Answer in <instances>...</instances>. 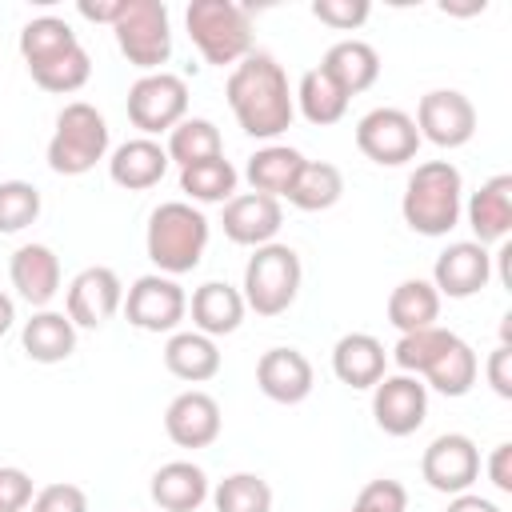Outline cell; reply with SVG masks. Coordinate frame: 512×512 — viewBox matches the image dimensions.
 I'll list each match as a JSON object with an SVG mask.
<instances>
[{
    "label": "cell",
    "instance_id": "cell-43",
    "mask_svg": "<svg viewBox=\"0 0 512 512\" xmlns=\"http://www.w3.org/2000/svg\"><path fill=\"white\" fill-rule=\"evenodd\" d=\"M32 496V476L24 468H0V512H24Z\"/></svg>",
    "mask_w": 512,
    "mask_h": 512
},
{
    "label": "cell",
    "instance_id": "cell-28",
    "mask_svg": "<svg viewBox=\"0 0 512 512\" xmlns=\"http://www.w3.org/2000/svg\"><path fill=\"white\" fill-rule=\"evenodd\" d=\"M304 168V152L288 148V144H268L260 152L248 156V168H244V180L252 184V192H264L272 200H284L292 180L300 176Z\"/></svg>",
    "mask_w": 512,
    "mask_h": 512
},
{
    "label": "cell",
    "instance_id": "cell-39",
    "mask_svg": "<svg viewBox=\"0 0 512 512\" xmlns=\"http://www.w3.org/2000/svg\"><path fill=\"white\" fill-rule=\"evenodd\" d=\"M40 216V188L28 180H0V232H24Z\"/></svg>",
    "mask_w": 512,
    "mask_h": 512
},
{
    "label": "cell",
    "instance_id": "cell-2",
    "mask_svg": "<svg viewBox=\"0 0 512 512\" xmlns=\"http://www.w3.org/2000/svg\"><path fill=\"white\" fill-rule=\"evenodd\" d=\"M464 212V176L452 160H424L412 168L400 216L420 236H448Z\"/></svg>",
    "mask_w": 512,
    "mask_h": 512
},
{
    "label": "cell",
    "instance_id": "cell-47",
    "mask_svg": "<svg viewBox=\"0 0 512 512\" xmlns=\"http://www.w3.org/2000/svg\"><path fill=\"white\" fill-rule=\"evenodd\" d=\"M448 512H500V508H496L492 500L476 496V492H460V496L448 500Z\"/></svg>",
    "mask_w": 512,
    "mask_h": 512
},
{
    "label": "cell",
    "instance_id": "cell-26",
    "mask_svg": "<svg viewBox=\"0 0 512 512\" xmlns=\"http://www.w3.org/2000/svg\"><path fill=\"white\" fill-rule=\"evenodd\" d=\"M20 344H24V356L28 360H36V364H60V360H68L76 352V324L64 312L40 308V312H32V320H24Z\"/></svg>",
    "mask_w": 512,
    "mask_h": 512
},
{
    "label": "cell",
    "instance_id": "cell-13",
    "mask_svg": "<svg viewBox=\"0 0 512 512\" xmlns=\"http://www.w3.org/2000/svg\"><path fill=\"white\" fill-rule=\"evenodd\" d=\"M124 304V284L112 268L104 264H92L84 272L72 276L68 284V296H64V316L76 324V328H104Z\"/></svg>",
    "mask_w": 512,
    "mask_h": 512
},
{
    "label": "cell",
    "instance_id": "cell-4",
    "mask_svg": "<svg viewBox=\"0 0 512 512\" xmlns=\"http://www.w3.org/2000/svg\"><path fill=\"white\" fill-rule=\"evenodd\" d=\"M184 24H188V36L200 48L204 64L236 68L252 52L248 8H240L232 0H192L188 12H184Z\"/></svg>",
    "mask_w": 512,
    "mask_h": 512
},
{
    "label": "cell",
    "instance_id": "cell-34",
    "mask_svg": "<svg viewBox=\"0 0 512 512\" xmlns=\"http://www.w3.org/2000/svg\"><path fill=\"white\" fill-rule=\"evenodd\" d=\"M76 44H80L76 32H72L68 20H60V16H36V20H28V24L20 28V56H24L28 68L48 64V60L64 56V52L76 48Z\"/></svg>",
    "mask_w": 512,
    "mask_h": 512
},
{
    "label": "cell",
    "instance_id": "cell-46",
    "mask_svg": "<svg viewBox=\"0 0 512 512\" xmlns=\"http://www.w3.org/2000/svg\"><path fill=\"white\" fill-rule=\"evenodd\" d=\"M80 8V16L84 20H92V24H116V16H120V8H124V0H80L76 4Z\"/></svg>",
    "mask_w": 512,
    "mask_h": 512
},
{
    "label": "cell",
    "instance_id": "cell-40",
    "mask_svg": "<svg viewBox=\"0 0 512 512\" xmlns=\"http://www.w3.org/2000/svg\"><path fill=\"white\" fill-rule=\"evenodd\" d=\"M348 512H408V492L400 480L380 476V480H368L360 488V496L352 500Z\"/></svg>",
    "mask_w": 512,
    "mask_h": 512
},
{
    "label": "cell",
    "instance_id": "cell-35",
    "mask_svg": "<svg viewBox=\"0 0 512 512\" xmlns=\"http://www.w3.org/2000/svg\"><path fill=\"white\" fill-rule=\"evenodd\" d=\"M236 184H240V172L224 156L180 168V192H188V200H200V204H228L236 196Z\"/></svg>",
    "mask_w": 512,
    "mask_h": 512
},
{
    "label": "cell",
    "instance_id": "cell-38",
    "mask_svg": "<svg viewBox=\"0 0 512 512\" xmlns=\"http://www.w3.org/2000/svg\"><path fill=\"white\" fill-rule=\"evenodd\" d=\"M452 336H456V332H448V328H440V324L420 328V332H404V336L396 340V348H392V360H396L400 372H408V376H424L428 364L448 348Z\"/></svg>",
    "mask_w": 512,
    "mask_h": 512
},
{
    "label": "cell",
    "instance_id": "cell-8",
    "mask_svg": "<svg viewBox=\"0 0 512 512\" xmlns=\"http://www.w3.org/2000/svg\"><path fill=\"white\" fill-rule=\"evenodd\" d=\"M128 120L140 128V136L172 132L188 116V84L176 72H148L128 88Z\"/></svg>",
    "mask_w": 512,
    "mask_h": 512
},
{
    "label": "cell",
    "instance_id": "cell-11",
    "mask_svg": "<svg viewBox=\"0 0 512 512\" xmlns=\"http://www.w3.org/2000/svg\"><path fill=\"white\" fill-rule=\"evenodd\" d=\"M120 308H124L128 324L140 332H176L180 320L188 316V296L172 276L148 272L128 288Z\"/></svg>",
    "mask_w": 512,
    "mask_h": 512
},
{
    "label": "cell",
    "instance_id": "cell-19",
    "mask_svg": "<svg viewBox=\"0 0 512 512\" xmlns=\"http://www.w3.org/2000/svg\"><path fill=\"white\" fill-rule=\"evenodd\" d=\"M464 216H468V228L476 232V244H504L508 232H512V176L500 172L492 180H484L468 204H464Z\"/></svg>",
    "mask_w": 512,
    "mask_h": 512
},
{
    "label": "cell",
    "instance_id": "cell-49",
    "mask_svg": "<svg viewBox=\"0 0 512 512\" xmlns=\"http://www.w3.org/2000/svg\"><path fill=\"white\" fill-rule=\"evenodd\" d=\"M500 344H512V312L500 316Z\"/></svg>",
    "mask_w": 512,
    "mask_h": 512
},
{
    "label": "cell",
    "instance_id": "cell-25",
    "mask_svg": "<svg viewBox=\"0 0 512 512\" xmlns=\"http://www.w3.org/2000/svg\"><path fill=\"white\" fill-rule=\"evenodd\" d=\"M192 324H196V332H204V336H232L236 328H240V320H244V296H240V288H232V284H224V280H208V284H200L196 292H192Z\"/></svg>",
    "mask_w": 512,
    "mask_h": 512
},
{
    "label": "cell",
    "instance_id": "cell-10",
    "mask_svg": "<svg viewBox=\"0 0 512 512\" xmlns=\"http://www.w3.org/2000/svg\"><path fill=\"white\" fill-rule=\"evenodd\" d=\"M420 476L432 492L444 496H460L480 480V448L472 436L464 432H444L436 436L424 456H420Z\"/></svg>",
    "mask_w": 512,
    "mask_h": 512
},
{
    "label": "cell",
    "instance_id": "cell-3",
    "mask_svg": "<svg viewBox=\"0 0 512 512\" xmlns=\"http://www.w3.org/2000/svg\"><path fill=\"white\" fill-rule=\"evenodd\" d=\"M208 232L212 228H208V216L200 208H192L188 200H164L148 216V232H144L148 260L160 268V276L176 280L204 260Z\"/></svg>",
    "mask_w": 512,
    "mask_h": 512
},
{
    "label": "cell",
    "instance_id": "cell-18",
    "mask_svg": "<svg viewBox=\"0 0 512 512\" xmlns=\"http://www.w3.org/2000/svg\"><path fill=\"white\" fill-rule=\"evenodd\" d=\"M312 384H316V372H312V360L300 348H268L256 360V388L276 404L308 400Z\"/></svg>",
    "mask_w": 512,
    "mask_h": 512
},
{
    "label": "cell",
    "instance_id": "cell-23",
    "mask_svg": "<svg viewBox=\"0 0 512 512\" xmlns=\"http://www.w3.org/2000/svg\"><path fill=\"white\" fill-rule=\"evenodd\" d=\"M384 368H388V352L368 332H348L332 348V372L348 388H376L384 380Z\"/></svg>",
    "mask_w": 512,
    "mask_h": 512
},
{
    "label": "cell",
    "instance_id": "cell-22",
    "mask_svg": "<svg viewBox=\"0 0 512 512\" xmlns=\"http://www.w3.org/2000/svg\"><path fill=\"white\" fill-rule=\"evenodd\" d=\"M168 172V152L164 144L148 140V136H136V140H124L112 156H108V176L112 184L128 188V192H144V188H156Z\"/></svg>",
    "mask_w": 512,
    "mask_h": 512
},
{
    "label": "cell",
    "instance_id": "cell-45",
    "mask_svg": "<svg viewBox=\"0 0 512 512\" xmlns=\"http://www.w3.org/2000/svg\"><path fill=\"white\" fill-rule=\"evenodd\" d=\"M488 480H492L496 492H504V496L512 492V444L508 440L492 448V456H488Z\"/></svg>",
    "mask_w": 512,
    "mask_h": 512
},
{
    "label": "cell",
    "instance_id": "cell-12",
    "mask_svg": "<svg viewBox=\"0 0 512 512\" xmlns=\"http://www.w3.org/2000/svg\"><path fill=\"white\" fill-rule=\"evenodd\" d=\"M416 132L436 148H460L476 136V108L456 88H432L416 104Z\"/></svg>",
    "mask_w": 512,
    "mask_h": 512
},
{
    "label": "cell",
    "instance_id": "cell-41",
    "mask_svg": "<svg viewBox=\"0 0 512 512\" xmlns=\"http://www.w3.org/2000/svg\"><path fill=\"white\" fill-rule=\"evenodd\" d=\"M368 0H312V16L336 32H352L368 20Z\"/></svg>",
    "mask_w": 512,
    "mask_h": 512
},
{
    "label": "cell",
    "instance_id": "cell-1",
    "mask_svg": "<svg viewBox=\"0 0 512 512\" xmlns=\"http://www.w3.org/2000/svg\"><path fill=\"white\" fill-rule=\"evenodd\" d=\"M224 96H228L236 124L252 140H276L296 120V100H292L288 76L276 64V56H268V52H248L228 72Z\"/></svg>",
    "mask_w": 512,
    "mask_h": 512
},
{
    "label": "cell",
    "instance_id": "cell-5",
    "mask_svg": "<svg viewBox=\"0 0 512 512\" xmlns=\"http://www.w3.org/2000/svg\"><path fill=\"white\" fill-rule=\"evenodd\" d=\"M300 280H304V268H300L296 248L276 244V240L260 244V248H252L248 264H244V284H240L244 308H252L256 316H280L296 304Z\"/></svg>",
    "mask_w": 512,
    "mask_h": 512
},
{
    "label": "cell",
    "instance_id": "cell-14",
    "mask_svg": "<svg viewBox=\"0 0 512 512\" xmlns=\"http://www.w3.org/2000/svg\"><path fill=\"white\" fill-rule=\"evenodd\" d=\"M372 416H376V428L388 432V436H412L424 416H428V388L420 376H408V372H396V376H384L376 388H372Z\"/></svg>",
    "mask_w": 512,
    "mask_h": 512
},
{
    "label": "cell",
    "instance_id": "cell-16",
    "mask_svg": "<svg viewBox=\"0 0 512 512\" xmlns=\"http://www.w3.org/2000/svg\"><path fill=\"white\" fill-rule=\"evenodd\" d=\"M220 424H224V416H220L216 396H208V392H200V388L180 392V396L164 408V432H168V440H172L176 448H192V452H196V448L216 444Z\"/></svg>",
    "mask_w": 512,
    "mask_h": 512
},
{
    "label": "cell",
    "instance_id": "cell-30",
    "mask_svg": "<svg viewBox=\"0 0 512 512\" xmlns=\"http://www.w3.org/2000/svg\"><path fill=\"white\" fill-rule=\"evenodd\" d=\"M292 100H296L300 116H304L308 124H316V128H328V124L344 120V112H348V96L336 88V80H332L320 64H316V68H308V72L300 76V84H296Z\"/></svg>",
    "mask_w": 512,
    "mask_h": 512
},
{
    "label": "cell",
    "instance_id": "cell-6",
    "mask_svg": "<svg viewBox=\"0 0 512 512\" xmlns=\"http://www.w3.org/2000/svg\"><path fill=\"white\" fill-rule=\"evenodd\" d=\"M108 156V120L88 104L72 100L56 116V132L48 140V168L56 176H84Z\"/></svg>",
    "mask_w": 512,
    "mask_h": 512
},
{
    "label": "cell",
    "instance_id": "cell-17",
    "mask_svg": "<svg viewBox=\"0 0 512 512\" xmlns=\"http://www.w3.org/2000/svg\"><path fill=\"white\" fill-rule=\"evenodd\" d=\"M224 236L232 244H244V248H260V244H272L280 224H284V208L280 200L264 196V192H236L228 204H224Z\"/></svg>",
    "mask_w": 512,
    "mask_h": 512
},
{
    "label": "cell",
    "instance_id": "cell-36",
    "mask_svg": "<svg viewBox=\"0 0 512 512\" xmlns=\"http://www.w3.org/2000/svg\"><path fill=\"white\" fill-rule=\"evenodd\" d=\"M216 512H272V484L256 472H232L208 492Z\"/></svg>",
    "mask_w": 512,
    "mask_h": 512
},
{
    "label": "cell",
    "instance_id": "cell-7",
    "mask_svg": "<svg viewBox=\"0 0 512 512\" xmlns=\"http://www.w3.org/2000/svg\"><path fill=\"white\" fill-rule=\"evenodd\" d=\"M112 32H116V48L132 68H140L144 76L164 72L172 56V24L160 0H124Z\"/></svg>",
    "mask_w": 512,
    "mask_h": 512
},
{
    "label": "cell",
    "instance_id": "cell-31",
    "mask_svg": "<svg viewBox=\"0 0 512 512\" xmlns=\"http://www.w3.org/2000/svg\"><path fill=\"white\" fill-rule=\"evenodd\" d=\"M476 372H480V360H476L472 344L452 336L448 348L428 364V372L420 380H424V388H436L440 396H468L476 384Z\"/></svg>",
    "mask_w": 512,
    "mask_h": 512
},
{
    "label": "cell",
    "instance_id": "cell-37",
    "mask_svg": "<svg viewBox=\"0 0 512 512\" xmlns=\"http://www.w3.org/2000/svg\"><path fill=\"white\" fill-rule=\"evenodd\" d=\"M28 72H32V80H36L44 92L68 96V92H80V88L88 84L92 60H88L84 44H76V48H68L64 56H56V60H48V64H36V68H28Z\"/></svg>",
    "mask_w": 512,
    "mask_h": 512
},
{
    "label": "cell",
    "instance_id": "cell-20",
    "mask_svg": "<svg viewBox=\"0 0 512 512\" xmlns=\"http://www.w3.org/2000/svg\"><path fill=\"white\" fill-rule=\"evenodd\" d=\"M8 276L20 300H28L32 308H48L60 292V256L48 244H20L8 260Z\"/></svg>",
    "mask_w": 512,
    "mask_h": 512
},
{
    "label": "cell",
    "instance_id": "cell-48",
    "mask_svg": "<svg viewBox=\"0 0 512 512\" xmlns=\"http://www.w3.org/2000/svg\"><path fill=\"white\" fill-rule=\"evenodd\" d=\"M12 324H16V304H12V296L0 292V336H4Z\"/></svg>",
    "mask_w": 512,
    "mask_h": 512
},
{
    "label": "cell",
    "instance_id": "cell-15",
    "mask_svg": "<svg viewBox=\"0 0 512 512\" xmlns=\"http://www.w3.org/2000/svg\"><path fill=\"white\" fill-rule=\"evenodd\" d=\"M488 280H492V256L476 240L448 244L432 264V288L448 300H468L480 288H488Z\"/></svg>",
    "mask_w": 512,
    "mask_h": 512
},
{
    "label": "cell",
    "instance_id": "cell-24",
    "mask_svg": "<svg viewBox=\"0 0 512 512\" xmlns=\"http://www.w3.org/2000/svg\"><path fill=\"white\" fill-rule=\"evenodd\" d=\"M320 68H324V72L336 80V88L352 100V96H360V92H368V88L376 84V76H380V52H376L368 40H336V44L324 52Z\"/></svg>",
    "mask_w": 512,
    "mask_h": 512
},
{
    "label": "cell",
    "instance_id": "cell-33",
    "mask_svg": "<svg viewBox=\"0 0 512 512\" xmlns=\"http://www.w3.org/2000/svg\"><path fill=\"white\" fill-rule=\"evenodd\" d=\"M168 164H180V168H192V164H204V160H216L224 156V140H220V128L204 116H184L172 132H168Z\"/></svg>",
    "mask_w": 512,
    "mask_h": 512
},
{
    "label": "cell",
    "instance_id": "cell-44",
    "mask_svg": "<svg viewBox=\"0 0 512 512\" xmlns=\"http://www.w3.org/2000/svg\"><path fill=\"white\" fill-rule=\"evenodd\" d=\"M488 384L500 400H512V344H496L488 356Z\"/></svg>",
    "mask_w": 512,
    "mask_h": 512
},
{
    "label": "cell",
    "instance_id": "cell-9",
    "mask_svg": "<svg viewBox=\"0 0 512 512\" xmlns=\"http://www.w3.org/2000/svg\"><path fill=\"white\" fill-rule=\"evenodd\" d=\"M356 148L384 168L408 164L420 152V132L416 120L404 108H372L368 116H360L356 124Z\"/></svg>",
    "mask_w": 512,
    "mask_h": 512
},
{
    "label": "cell",
    "instance_id": "cell-32",
    "mask_svg": "<svg viewBox=\"0 0 512 512\" xmlns=\"http://www.w3.org/2000/svg\"><path fill=\"white\" fill-rule=\"evenodd\" d=\"M340 196H344V172L328 160H304V168L292 180L284 200L300 212H328Z\"/></svg>",
    "mask_w": 512,
    "mask_h": 512
},
{
    "label": "cell",
    "instance_id": "cell-21",
    "mask_svg": "<svg viewBox=\"0 0 512 512\" xmlns=\"http://www.w3.org/2000/svg\"><path fill=\"white\" fill-rule=\"evenodd\" d=\"M148 492H152V504L160 512H196L208 500L212 484H208V472L200 464H192V460H168V464H160L152 472Z\"/></svg>",
    "mask_w": 512,
    "mask_h": 512
},
{
    "label": "cell",
    "instance_id": "cell-29",
    "mask_svg": "<svg viewBox=\"0 0 512 512\" xmlns=\"http://www.w3.org/2000/svg\"><path fill=\"white\" fill-rule=\"evenodd\" d=\"M440 316V292L432 288V280H400L388 296V324L404 332H420V328H432Z\"/></svg>",
    "mask_w": 512,
    "mask_h": 512
},
{
    "label": "cell",
    "instance_id": "cell-27",
    "mask_svg": "<svg viewBox=\"0 0 512 512\" xmlns=\"http://www.w3.org/2000/svg\"><path fill=\"white\" fill-rule=\"evenodd\" d=\"M164 368L184 384H204L220 372V348L204 332H172L164 344Z\"/></svg>",
    "mask_w": 512,
    "mask_h": 512
},
{
    "label": "cell",
    "instance_id": "cell-42",
    "mask_svg": "<svg viewBox=\"0 0 512 512\" xmlns=\"http://www.w3.org/2000/svg\"><path fill=\"white\" fill-rule=\"evenodd\" d=\"M32 512H88V496L80 484H44L32 496Z\"/></svg>",
    "mask_w": 512,
    "mask_h": 512
}]
</instances>
